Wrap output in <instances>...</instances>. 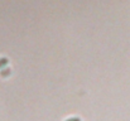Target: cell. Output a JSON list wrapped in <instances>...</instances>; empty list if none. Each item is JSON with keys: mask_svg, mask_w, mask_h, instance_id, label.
I'll return each mask as SVG.
<instances>
[{"mask_svg": "<svg viewBox=\"0 0 130 121\" xmlns=\"http://www.w3.org/2000/svg\"><path fill=\"white\" fill-rule=\"evenodd\" d=\"M5 64H8V59L6 58H0V68H3Z\"/></svg>", "mask_w": 130, "mask_h": 121, "instance_id": "6da1fadb", "label": "cell"}, {"mask_svg": "<svg viewBox=\"0 0 130 121\" xmlns=\"http://www.w3.org/2000/svg\"><path fill=\"white\" fill-rule=\"evenodd\" d=\"M9 73H10V70H9V68L1 70V75H3V76H9Z\"/></svg>", "mask_w": 130, "mask_h": 121, "instance_id": "7a4b0ae2", "label": "cell"}, {"mask_svg": "<svg viewBox=\"0 0 130 121\" xmlns=\"http://www.w3.org/2000/svg\"><path fill=\"white\" fill-rule=\"evenodd\" d=\"M66 121H81L78 117H70V119H67Z\"/></svg>", "mask_w": 130, "mask_h": 121, "instance_id": "3957f363", "label": "cell"}]
</instances>
